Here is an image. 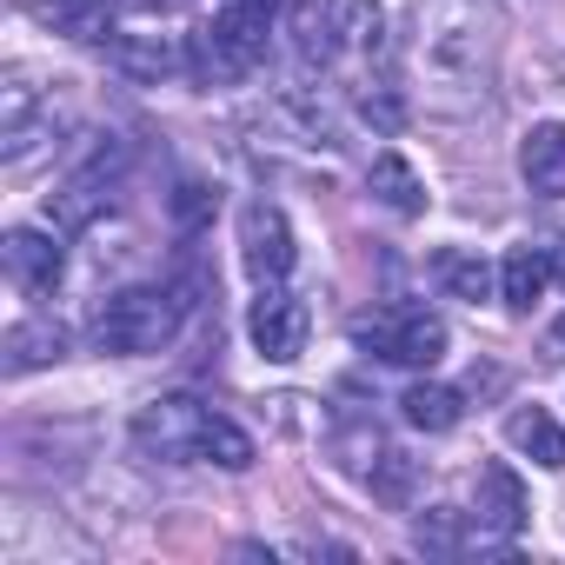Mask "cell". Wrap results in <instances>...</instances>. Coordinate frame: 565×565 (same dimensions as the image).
Listing matches in <instances>:
<instances>
[{
	"label": "cell",
	"instance_id": "cell-1",
	"mask_svg": "<svg viewBox=\"0 0 565 565\" xmlns=\"http://www.w3.org/2000/svg\"><path fill=\"white\" fill-rule=\"evenodd\" d=\"M499 81V0H419L413 8V87L439 120L486 114Z\"/></svg>",
	"mask_w": 565,
	"mask_h": 565
},
{
	"label": "cell",
	"instance_id": "cell-2",
	"mask_svg": "<svg viewBox=\"0 0 565 565\" xmlns=\"http://www.w3.org/2000/svg\"><path fill=\"white\" fill-rule=\"evenodd\" d=\"M273 8L279 0H213V14L193 28V74L206 87H233L266 61V34H273Z\"/></svg>",
	"mask_w": 565,
	"mask_h": 565
},
{
	"label": "cell",
	"instance_id": "cell-3",
	"mask_svg": "<svg viewBox=\"0 0 565 565\" xmlns=\"http://www.w3.org/2000/svg\"><path fill=\"white\" fill-rule=\"evenodd\" d=\"M180 327H186V300L173 287H120L94 313V347L140 360V353H167L180 340Z\"/></svg>",
	"mask_w": 565,
	"mask_h": 565
},
{
	"label": "cell",
	"instance_id": "cell-4",
	"mask_svg": "<svg viewBox=\"0 0 565 565\" xmlns=\"http://www.w3.org/2000/svg\"><path fill=\"white\" fill-rule=\"evenodd\" d=\"M120 173H127V147L107 134V140H94V153L47 193V213H54V226L61 233H81V226H94L107 206H114V193H120Z\"/></svg>",
	"mask_w": 565,
	"mask_h": 565
},
{
	"label": "cell",
	"instance_id": "cell-5",
	"mask_svg": "<svg viewBox=\"0 0 565 565\" xmlns=\"http://www.w3.org/2000/svg\"><path fill=\"white\" fill-rule=\"evenodd\" d=\"M353 340L373 353V360H393V366H439L446 360V320L433 307H386L373 320L353 327Z\"/></svg>",
	"mask_w": 565,
	"mask_h": 565
},
{
	"label": "cell",
	"instance_id": "cell-6",
	"mask_svg": "<svg viewBox=\"0 0 565 565\" xmlns=\"http://www.w3.org/2000/svg\"><path fill=\"white\" fill-rule=\"evenodd\" d=\"M206 406L200 399H186V393H167V399H147L140 413H134V446L147 452V459H200V439H206Z\"/></svg>",
	"mask_w": 565,
	"mask_h": 565
},
{
	"label": "cell",
	"instance_id": "cell-7",
	"mask_svg": "<svg viewBox=\"0 0 565 565\" xmlns=\"http://www.w3.org/2000/svg\"><path fill=\"white\" fill-rule=\"evenodd\" d=\"M239 259L253 273V287H287V273H294V226L287 213H279L273 200H246L239 206Z\"/></svg>",
	"mask_w": 565,
	"mask_h": 565
},
{
	"label": "cell",
	"instance_id": "cell-8",
	"mask_svg": "<svg viewBox=\"0 0 565 565\" xmlns=\"http://www.w3.org/2000/svg\"><path fill=\"white\" fill-rule=\"evenodd\" d=\"M246 333H253L259 360L294 366V360L307 353L313 313H307V300H300V294H287V287H259V300H253V313H246Z\"/></svg>",
	"mask_w": 565,
	"mask_h": 565
},
{
	"label": "cell",
	"instance_id": "cell-9",
	"mask_svg": "<svg viewBox=\"0 0 565 565\" xmlns=\"http://www.w3.org/2000/svg\"><path fill=\"white\" fill-rule=\"evenodd\" d=\"M294 61L307 74H333L347 61V0H294Z\"/></svg>",
	"mask_w": 565,
	"mask_h": 565
},
{
	"label": "cell",
	"instance_id": "cell-10",
	"mask_svg": "<svg viewBox=\"0 0 565 565\" xmlns=\"http://www.w3.org/2000/svg\"><path fill=\"white\" fill-rule=\"evenodd\" d=\"M41 120H54V94L28 81V67L8 74V87H0V153H8V167H21L47 134Z\"/></svg>",
	"mask_w": 565,
	"mask_h": 565
},
{
	"label": "cell",
	"instance_id": "cell-11",
	"mask_svg": "<svg viewBox=\"0 0 565 565\" xmlns=\"http://www.w3.org/2000/svg\"><path fill=\"white\" fill-rule=\"evenodd\" d=\"M472 499H479V512H472L479 545H505V539L525 525V486H519V472H512V466L486 459V466H479V479H472Z\"/></svg>",
	"mask_w": 565,
	"mask_h": 565
},
{
	"label": "cell",
	"instance_id": "cell-12",
	"mask_svg": "<svg viewBox=\"0 0 565 565\" xmlns=\"http://www.w3.org/2000/svg\"><path fill=\"white\" fill-rule=\"evenodd\" d=\"M0 259H8V279L21 294H54L61 287V233H41V226H8V239H0Z\"/></svg>",
	"mask_w": 565,
	"mask_h": 565
},
{
	"label": "cell",
	"instance_id": "cell-13",
	"mask_svg": "<svg viewBox=\"0 0 565 565\" xmlns=\"http://www.w3.org/2000/svg\"><path fill=\"white\" fill-rule=\"evenodd\" d=\"M519 180L539 200H565V120H539L519 140Z\"/></svg>",
	"mask_w": 565,
	"mask_h": 565
},
{
	"label": "cell",
	"instance_id": "cell-14",
	"mask_svg": "<svg viewBox=\"0 0 565 565\" xmlns=\"http://www.w3.org/2000/svg\"><path fill=\"white\" fill-rule=\"evenodd\" d=\"M366 186H373V200H380V206H393L399 220H419V213H426V180H419L393 147H386V153H373Z\"/></svg>",
	"mask_w": 565,
	"mask_h": 565
},
{
	"label": "cell",
	"instance_id": "cell-15",
	"mask_svg": "<svg viewBox=\"0 0 565 565\" xmlns=\"http://www.w3.org/2000/svg\"><path fill=\"white\" fill-rule=\"evenodd\" d=\"M505 439H512L525 459H539L545 472H565V426H558L545 406H519V413L505 419Z\"/></svg>",
	"mask_w": 565,
	"mask_h": 565
},
{
	"label": "cell",
	"instance_id": "cell-16",
	"mask_svg": "<svg viewBox=\"0 0 565 565\" xmlns=\"http://www.w3.org/2000/svg\"><path fill=\"white\" fill-rule=\"evenodd\" d=\"M545 287H552V253H545V246H512L505 266H499V294H505V307L525 313Z\"/></svg>",
	"mask_w": 565,
	"mask_h": 565
},
{
	"label": "cell",
	"instance_id": "cell-17",
	"mask_svg": "<svg viewBox=\"0 0 565 565\" xmlns=\"http://www.w3.org/2000/svg\"><path fill=\"white\" fill-rule=\"evenodd\" d=\"M399 413H406V426H419V433H452L466 406H459V393H452V386L419 380V386H406V393H399Z\"/></svg>",
	"mask_w": 565,
	"mask_h": 565
},
{
	"label": "cell",
	"instance_id": "cell-18",
	"mask_svg": "<svg viewBox=\"0 0 565 565\" xmlns=\"http://www.w3.org/2000/svg\"><path fill=\"white\" fill-rule=\"evenodd\" d=\"M433 279H439L452 300H472V307L492 294V266H486L479 253H466V246H446V253L433 259Z\"/></svg>",
	"mask_w": 565,
	"mask_h": 565
},
{
	"label": "cell",
	"instance_id": "cell-19",
	"mask_svg": "<svg viewBox=\"0 0 565 565\" xmlns=\"http://www.w3.org/2000/svg\"><path fill=\"white\" fill-rule=\"evenodd\" d=\"M67 353V333L54 327V320H21L14 333H8V373H34V366H47V360H61Z\"/></svg>",
	"mask_w": 565,
	"mask_h": 565
},
{
	"label": "cell",
	"instance_id": "cell-20",
	"mask_svg": "<svg viewBox=\"0 0 565 565\" xmlns=\"http://www.w3.org/2000/svg\"><path fill=\"white\" fill-rule=\"evenodd\" d=\"M114 61H120L127 74H140V81H167V74H180V47L160 41V34H127V41H114Z\"/></svg>",
	"mask_w": 565,
	"mask_h": 565
},
{
	"label": "cell",
	"instance_id": "cell-21",
	"mask_svg": "<svg viewBox=\"0 0 565 565\" xmlns=\"http://www.w3.org/2000/svg\"><path fill=\"white\" fill-rule=\"evenodd\" d=\"M413 545H419V552H433V558H452V552L479 545V532H466V512H452V505H433V512L413 525Z\"/></svg>",
	"mask_w": 565,
	"mask_h": 565
},
{
	"label": "cell",
	"instance_id": "cell-22",
	"mask_svg": "<svg viewBox=\"0 0 565 565\" xmlns=\"http://www.w3.org/2000/svg\"><path fill=\"white\" fill-rule=\"evenodd\" d=\"M200 459H206V466H226V472H246V466H253V439H246L226 413H213V419H206V439H200Z\"/></svg>",
	"mask_w": 565,
	"mask_h": 565
},
{
	"label": "cell",
	"instance_id": "cell-23",
	"mask_svg": "<svg viewBox=\"0 0 565 565\" xmlns=\"http://www.w3.org/2000/svg\"><path fill=\"white\" fill-rule=\"evenodd\" d=\"M406 114H413V107H406L399 81H373V87L360 94V120H366L373 134H386V140H393V134L406 127Z\"/></svg>",
	"mask_w": 565,
	"mask_h": 565
},
{
	"label": "cell",
	"instance_id": "cell-24",
	"mask_svg": "<svg viewBox=\"0 0 565 565\" xmlns=\"http://www.w3.org/2000/svg\"><path fill=\"white\" fill-rule=\"evenodd\" d=\"M54 28L74 41H107L114 14H107V0H54Z\"/></svg>",
	"mask_w": 565,
	"mask_h": 565
},
{
	"label": "cell",
	"instance_id": "cell-25",
	"mask_svg": "<svg viewBox=\"0 0 565 565\" xmlns=\"http://www.w3.org/2000/svg\"><path fill=\"white\" fill-rule=\"evenodd\" d=\"M366 479H373V492H380L386 505H406V499H413V479H419V466H413L406 452H380V459L366 466Z\"/></svg>",
	"mask_w": 565,
	"mask_h": 565
},
{
	"label": "cell",
	"instance_id": "cell-26",
	"mask_svg": "<svg viewBox=\"0 0 565 565\" xmlns=\"http://www.w3.org/2000/svg\"><path fill=\"white\" fill-rule=\"evenodd\" d=\"M213 213H220V193H213L206 180H180V186H173V220H180L186 233H200Z\"/></svg>",
	"mask_w": 565,
	"mask_h": 565
},
{
	"label": "cell",
	"instance_id": "cell-27",
	"mask_svg": "<svg viewBox=\"0 0 565 565\" xmlns=\"http://www.w3.org/2000/svg\"><path fill=\"white\" fill-rule=\"evenodd\" d=\"M545 360H565V313H558L552 333H545Z\"/></svg>",
	"mask_w": 565,
	"mask_h": 565
},
{
	"label": "cell",
	"instance_id": "cell-28",
	"mask_svg": "<svg viewBox=\"0 0 565 565\" xmlns=\"http://www.w3.org/2000/svg\"><path fill=\"white\" fill-rule=\"evenodd\" d=\"M552 273H558V279H565V239H558V246H552Z\"/></svg>",
	"mask_w": 565,
	"mask_h": 565
}]
</instances>
